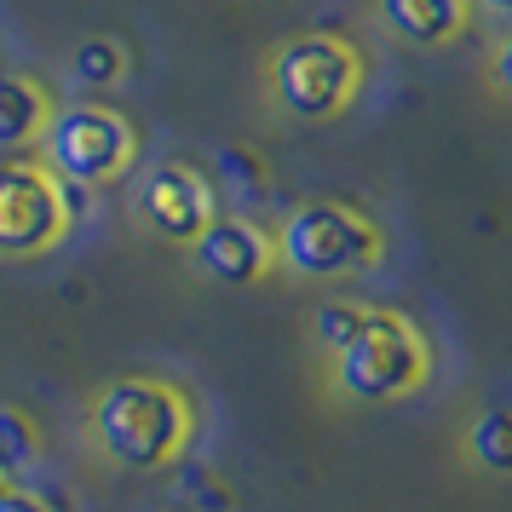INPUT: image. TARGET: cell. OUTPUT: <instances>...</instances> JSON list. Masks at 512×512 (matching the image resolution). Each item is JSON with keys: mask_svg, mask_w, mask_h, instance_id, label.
Wrapping results in <instances>:
<instances>
[{"mask_svg": "<svg viewBox=\"0 0 512 512\" xmlns=\"http://www.w3.org/2000/svg\"><path fill=\"white\" fill-rule=\"evenodd\" d=\"M363 317H369V305H357V300H328V305H317L311 334H317V346H323L328 357H340V351L351 346V334L363 328Z\"/></svg>", "mask_w": 512, "mask_h": 512, "instance_id": "cell-14", "label": "cell"}, {"mask_svg": "<svg viewBox=\"0 0 512 512\" xmlns=\"http://www.w3.org/2000/svg\"><path fill=\"white\" fill-rule=\"evenodd\" d=\"M121 70H127V52H121V41H110V35H87V41L70 52L75 87H116Z\"/></svg>", "mask_w": 512, "mask_h": 512, "instance_id": "cell-13", "label": "cell"}, {"mask_svg": "<svg viewBox=\"0 0 512 512\" xmlns=\"http://www.w3.org/2000/svg\"><path fill=\"white\" fill-rule=\"evenodd\" d=\"M190 254L202 265V277L213 282H259L277 265V236H265L242 213H219L208 231L190 242Z\"/></svg>", "mask_w": 512, "mask_h": 512, "instance_id": "cell-8", "label": "cell"}, {"mask_svg": "<svg viewBox=\"0 0 512 512\" xmlns=\"http://www.w3.org/2000/svg\"><path fill=\"white\" fill-rule=\"evenodd\" d=\"M219 179L231 185L236 202H259V196H265V167H259V156L242 150V144H225V150H219Z\"/></svg>", "mask_w": 512, "mask_h": 512, "instance_id": "cell-15", "label": "cell"}, {"mask_svg": "<svg viewBox=\"0 0 512 512\" xmlns=\"http://www.w3.org/2000/svg\"><path fill=\"white\" fill-rule=\"evenodd\" d=\"M432 380V346L415 328V317L374 305L363 328L351 334V346L334 357V386L351 403H397L415 397Z\"/></svg>", "mask_w": 512, "mask_h": 512, "instance_id": "cell-2", "label": "cell"}, {"mask_svg": "<svg viewBox=\"0 0 512 512\" xmlns=\"http://www.w3.org/2000/svg\"><path fill=\"white\" fill-rule=\"evenodd\" d=\"M0 512H52L41 495H29V489L18 484H0Z\"/></svg>", "mask_w": 512, "mask_h": 512, "instance_id": "cell-16", "label": "cell"}, {"mask_svg": "<svg viewBox=\"0 0 512 512\" xmlns=\"http://www.w3.org/2000/svg\"><path fill=\"white\" fill-rule=\"evenodd\" d=\"M489 12H501V18H512V0H484Z\"/></svg>", "mask_w": 512, "mask_h": 512, "instance_id": "cell-18", "label": "cell"}, {"mask_svg": "<svg viewBox=\"0 0 512 512\" xmlns=\"http://www.w3.org/2000/svg\"><path fill=\"white\" fill-rule=\"evenodd\" d=\"M265 81L294 121H334L363 93V52L340 35H300L271 52Z\"/></svg>", "mask_w": 512, "mask_h": 512, "instance_id": "cell-3", "label": "cell"}, {"mask_svg": "<svg viewBox=\"0 0 512 512\" xmlns=\"http://www.w3.org/2000/svg\"><path fill=\"white\" fill-rule=\"evenodd\" d=\"M380 24L409 47H443L466 29V0H380Z\"/></svg>", "mask_w": 512, "mask_h": 512, "instance_id": "cell-9", "label": "cell"}, {"mask_svg": "<svg viewBox=\"0 0 512 512\" xmlns=\"http://www.w3.org/2000/svg\"><path fill=\"white\" fill-rule=\"evenodd\" d=\"M64 236H70L64 179L47 162L6 156L0 162V259L52 254Z\"/></svg>", "mask_w": 512, "mask_h": 512, "instance_id": "cell-6", "label": "cell"}, {"mask_svg": "<svg viewBox=\"0 0 512 512\" xmlns=\"http://www.w3.org/2000/svg\"><path fill=\"white\" fill-rule=\"evenodd\" d=\"M98 449L127 472H156V466L185 455L196 432V409L179 386L167 380H110L93 403Z\"/></svg>", "mask_w": 512, "mask_h": 512, "instance_id": "cell-1", "label": "cell"}, {"mask_svg": "<svg viewBox=\"0 0 512 512\" xmlns=\"http://www.w3.org/2000/svg\"><path fill=\"white\" fill-rule=\"evenodd\" d=\"M489 75H495V87L512 98V35L501 41V47H495V58H489Z\"/></svg>", "mask_w": 512, "mask_h": 512, "instance_id": "cell-17", "label": "cell"}, {"mask_svg": "<svg viewBox=\"0 0 512 512\" xmlns=\"http://www.w3.org/2000/svg\"><path fill=\"white\" fill-rule=\"evenodd\" d=\"M139 213L144 225L167 242H196L219 219V190L208 185V173H196L190 162H156L144 173V190H139Z\"/></svg>", "mask_w": 512, "mask_h": 512, "instance_id": "cell-7", "label": "cell"}, {"mask_svg": "<svg viewBox=\"0 0 512 512\" xmlns=\"http://www.w3.org/2000/svg\"><path fill=\"white\" fill-rule=\"evenodd\" d=\"M41 156H47V167L58 179L98 190V185H116L121 173L133 167L139 133L110 104H64L41 127Z\"/></svg>", "mask_w": 512, "mask_h": 512, "instance_id": "cell-5", "label": "cell"}, {"mask_svg": "<svg viewBox=\"0 0 512 512\" xmlns=\"http://www.w3.org/2000/svg\"><path fill=\"white\" fill-rule=\"evenodd\" d=\"M47 116H52V104H47V93H41V81L0 70V150L41 139Z\"/></svg>", "mask_w": 512, "mask_h": 512, "instance_id": "cell-10", "label": "cell"}, {"mask_svg": "<svg viewBox=\"0 0 512 512\" xmlns=\"http://www.w3.org/2000/svg\"><path fill=\"white\" fill-rule=\"evenodd\" d=\"M41 455V432L24 409H0V484H18Z\"/></svg>", "mask_w": 512, "mask_h": 512, "instance_id": "cell-12", "label": "cell"}, {"mask_svg": "<svg viewBox=\"0 0 512 512\" xmlns=\"http://www.w3.org/2000/svg\"><path fill=\"white\" fill-rule=\"evenodd\" d=\"M466 455L484 472L512 478V409H484V415L466 426Z\"/></svg>", "mask_w": 512, "mask_h": 512, "instance_id": "cell-11", "label": "cell"}, {"mask_svg": "<svg viewBox=\"0 0 512 512\" xmlns=\"http://www.w3.org/2000/svg\"><path fill=\"white\" fill-rule=\"evenodd\" d=\"M277 259L294 277H357L380 259V225L369 213H357L351 202H300V208L282 219L277 236Z\"/></svg>", "mask_w": 512, "mask_h": 512, "instance_id": "cell-4", "label": "cell"}]
</instances>
